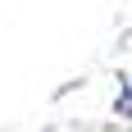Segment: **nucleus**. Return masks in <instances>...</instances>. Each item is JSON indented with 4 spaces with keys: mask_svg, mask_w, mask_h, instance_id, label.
<instances>
[{
    "mask_svg": "<svg viewBox=\"0 0 132 132\" xmlns=\"http://www.w3.org/2000/svg\"><path fill=\"white\" fill-rule=\"evenodd\" d=\"M114 114H123V119H132V78H123V91L114 96Z\"/></svg>",
    "mask_w": 132,
    "mask_h": 132,
    "instance_id": "f257e3e1",
    "label": "nucleus"
}]
</instances>
